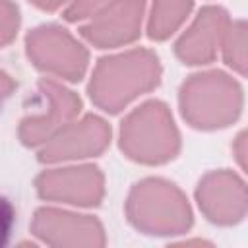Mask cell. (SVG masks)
<instances>
[{
	"mask_svg": "<svg viewBox=\"0 0 248 248\" xmlns=\"http://www.w3.org/2000/svg\"><path fill=\"white\" fill-rule=\"evenodd\" d=\"M159 79L161 62L157 54L149 48H134L101 58L87 91L99 108L116 114L136 97L157 87Z\"/></svg>",
	"mask_w": 248,
	"mask_h": 248,
	"instance_id": "obj_1",
	"label": "cell"
},
{
	"mask_svg": "<svg viewBox=\"0 0 248 248\" xmlns=\"http://www.w3.org/2000/svg\"><path fill=\"white\" fill-rule=\"evenodd\" d=\"M184 120L198 130H217L232 124L242 108L238 83L223 72H203L190 76L178 95Z\"/></svg>",
	"mask_w": 248,
	"mask_h": 248,
	"instance_id": "obj_2",
	"label": "cell"
},
{
	"mask_svg": "<svg viewBox=\"0 0 248 248\" xmlns=\"http://www.w3.org/2000/svg\"><path fill=\"white\" fill-rule=\"evenodd\" d=\"M128 221L145 234H180L192 225V211L186 196L163 178H145L128 194Z\"/></svg>",
	"mask_w": 248,
	"mask_h": 248,
	"instance_id": "obj_3",
	"label": "cell"
},
{
	"mask_svg": "<svg viewBox=\"0 0 248 248\" xmlns=\"http://www.w3.org/2000/svg\"><path fill=\"white\" fill-rule=\"evenodd\" d=\"M120 149L132 161L161 165L176 157L180 136L161 101H149L132 110L120 126Z\"/></svg>",
	"mask_w": 248,
	"mask_h": 248,
	"instance_id": "obj_4",
	"label": "cell"
},
{
	"mask_svg": "<svg viewBox=\"0 0 248 248\" xmlns=\"http://www.w3.org/2000/svg\"><path fill=\"white\" fill-rule=\"evenodd\" d=\"M25 48L31 64L68 81H79L87 72L89 54L78 39L60 25H41L29 31Z\"/></svg>",
	"mask_w": 248,
	"mask_h": 248,
	"instance_id": "obj_5",
	"label": "cell"
},
{
	"mask_svg": "<svg viewBox=\"0 0 248 248\" xmlns=\"http://www.w3.org/2000/svg\"><path fill=\"white\" fill-rule=\"evenodd\" d=\"M39 93L45 101L46 110L29 114L19 124V140L29 147H37L48 141L58 130L70 124L81 108L79 97L72 89L50 78L39 81Z\"/></svg>",
	"mask_w": 248,
	"mask_h": 248,
	"instance_id": "obj_6",
	"label": "cell"
},
{
	"mask_svg": "<svg viewBox=\"0 0 248 248\" xmlns=\"http://www.w3.org/2000/svg\"><path fill=\"white\" fill-rule=\"evenodd\" d=\"M145 0H110L89 21L79 27V35L97 48H116L140 37Z\"/></svg>",
	"mask_w": 248,
	"mask_h": 248,
	"instance_id": "obj_7",
	"label": "cell"
},
{
	"mask_svg": "<svg viewBox=\"0 0 248 248\" xmlns=\"http://www.w3.org/2000/svg\"><path fill=\"white\" fill-rule=\"evenodd\" d=\"M35 188L43 200L89 207L101 203L105 178L103 172L91 165L64 167L41 172L35 178Z\"/></svg>",
	"mask_w": 248,
	"mask_h": 248,
	"instance_id": "obj_8",
	"label": "cell"
},
{
	"mask_svg": "<svg viewBox=\"0 0 248 248\" xmlns=\"http://www.w3.org/2000/svg\"><path fill=\"white\" fill-rule=\"evenodd\" d=\"M110 141V126L95 116L87 114L78 122L66 124L39 149L41 163H60L72 159L95 157L107 149Z\"/></svg>",
	"mask_w": 248,
	"mask_h": 248,
	"instance_id": "obj_9",
	"label": "cell"
},
{
	"mask_svg": "<svg viewBox=\"0 0 248 248\" xmlns=\"http://www.w3.org/2000/svg\"><path fill=\"white\" fill-rule=\"evenodd\" d=\"M31 231L48 246H105V231L95 217L64 209H37Z\"/></svg>",
	"mask_w": 248,
	"mask_h": 248,
	"instance_id": "obj_10",
	"label": "cell"
},
{
	"mask_svg": "<svg viewBox=\"0 0 248 248\" xmlns=\"http://www.w3.org/2000/svg\"><path fill=\"white\" fill-rule=\"evenodd\" d=\"M202 213L217 225L238 223L246 213V186L231 170L207 172L196 190Z\"/></svg>",
	"mask_w": 248,
	"mask_h": 248,
	"instance_id": "obj_11",
	"label": "cell"
},
{
	"mask_svg": "<svg viewBox=\"0 0 248 248\" xmlns=\"http://www.w3.org/2000/svg\"><path fill=\"white\" fill-rule=\"evenodd\" d=\"M231 19L219 6H205L196 16L194 23L180 35L174 45V54L190 66L209 64L221 48L223 35Z\"/></svg>",
	"mask_w": 248,
	"mask_h": 248,
	"instance_id": "obj_12",
	"label": "cell"
},
{
	"mask_svg": "<svg viewBox=\"0 0 248 248\" xmlns=\"http://www.w3.org/2000/svg\"><path fill=\"white\" fill-rule=\"evenodd\" d=\"M192 0H153L147 21V35L153 41L169 39L188 17Z\"/></svg>",
	"mask_w": 248,
	"mask_h": 248,
	"instance_id": "obj_13",
	"label": "cell"
},
{
	"mask_svg": "<svg viewBox=\"0 0 248 248\" xmlns=\"http://www.w3.org/2000/svg\"><path fill=\"white\" fill-rule=\"evenodd\" d=\"M221 48H223V58L225 62L236 70L240 76L246 74V25L244 21H234L229 23L223 41H221Z\"/></svg>",
	"mask_w": 248,
	"mask_h": 248,
	"instance_id": "obj_14",
	"label": "cell"
},
{
	"mask_svg": "<svg viewBox=\"0 0 248 248\" xmlns=\"http://www.w3.org/2000/svg\"><path fill=\"white\" fill-rule=\"evenodd\" d=\"M19 27V10L12 0H0V46L14 41Z\"/></svg>",
	"mask_w": 248,
	"mask_h": 248,
	"instance_id": "obj_15",
	"label": "cell"
},
{
	"mask_svg": "<svg viewBox=\"0 0 248 248\" xmlns=\"http://www.w3.org/2000/svg\"><path fill=\"white\" fill-rule=\"evenodd\" d=\"M108 2L110 0H74L70 6H66L64 19L66 21H81V19L89 17L91 14H95L99 8H103Z\"/></svg>",
	"mask_w": 248,
	"mask_h": 248,
	"instance_id": "obj_16",
	"label": "cell"
},
{
	"mask_svg": "<svg viewBox=\"0 0 248 248\" xmlns=\"http://www.w3.org/2000/svg\"><path fill=\"white\" fill-rule=\"evenodd\" d=\"M16 223V209L8 198L0 196V246H6Z\"/></svg>",
	"mask_w": 248,
	"mask_h": 248,
	"instance_id": "obj_17",
	"label": "cell"
},
{
	"mask_svg": "<svg viewBox=\"0 0 248 248\" xmlns=\"http://www.w3.org/2000/svg\"><path fill=\"white\" fill-rule=\"evenodd\" d=\"M14 89H16V81L6 72L0 70V108H2L4 101L14 93Z\"/></svg>",
	"mask_w": 248,
	"mask_h": 248,
	"instance_id": "obj_18",
	"label": "cell"
},
{
	"mask_svg": "<svg viewBox=\"0 0 248 248\" xmlns=\"http://www.w3.org/2000/svg\"><path fill=\"white\" fill-rule=\"evenodd\" d=\"M29 2L33 6L45 10V12H54V10L62 8V6H70L74 0H29Z\"/></svg>",
	"mask_w": 248,
	"mask_h": 248,
	"instance_id": "obj_19",
	"label": "cell"
},
{
	"mask_svg": "<svg viewBox=\"0 0 248 248\" xmlns=\"http://www.w3.org/2000/svg\"><path fill=\"white\" fill-rule=\"evenodd\" d=\"M236 157H238V161H240V167H244V134H240L238 138H236Z\"/></svg>",
	"mask_w": 248,
	"mask_h": 248,
	"instance_id": "obj_20",
	"label": "cell"
}]
</instances>
